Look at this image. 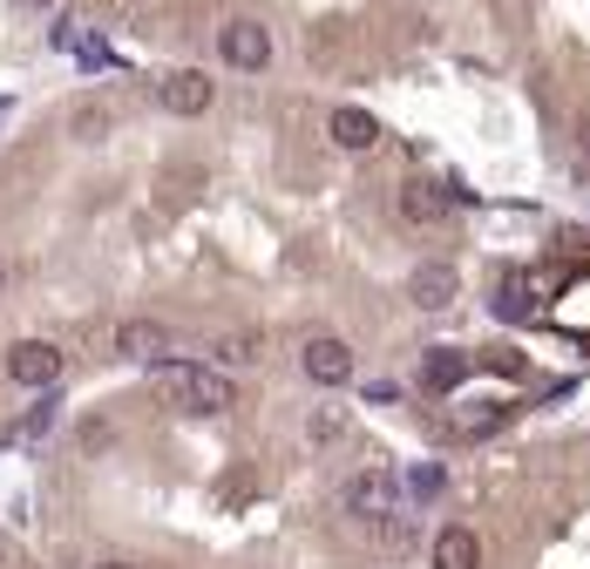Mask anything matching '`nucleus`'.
I'll return each mask as SVG.
<instances>
[{
	"instance_id": "11",
	"label": "nucleus",
	"mask_w": 590,
	"mask_h": 569,
	"mask_svg": "<svg viewBox=\"0 0 590 569\" xmlns=\"http://www.w3.org/2000/svg\"><path fill=\"white\" fill-rule=\"evenodd\" d=\"M326 130H333V143H339V149H353V156L380 143V122H374L367 109H333V122H326Z\"/></svg>"
},
{
	"instance_id": "17",
	"label": "nucleus",
	"mask_w": 590,
	"mask_h": 569,
	"mask_svg": "<svg viewBox=\"0 0 590 569\" xmlns=\"http://www.w3.org/2000/svg\"><path fill=\"white\" fill-rule=\"evenodd\" d=\"M75 130H82V143H96V136L109 130V115H102V109H82V115H75Z\"/></svg>"
},
{
	"instance_id": "13",
	"label": "nucleus",
	"mask_w": 590,
	"mask_h": 569,
	"mask_svg": "<svg viewBox=\"0 0 590 569\" xmlns=\"http://www.w3.org/2000/svg\"><path fill=\"white\" fill-rule=\"evenodd\" d=\"M496 312H502V319H530V312H536L530 284H523V278H502V292H496Z\"/></svg>"
},
{
	"instance_id": "5",
	"label": "nucleus",
	"mask_w": 590,
	"mask_h": 569,
	"mask_svg": "<svg viewBox=\"0 0 590 569\" xmlns=\"http://www.w3.org/2000/svg\"><path fill=\"white\" fill-rule=\"evenodd\" d=\"M218 55H224L231 68H245V75H258V68L271 62V34H265L258 21H231V27L218 34Z\"/></svg>"
},
{
	"instance_id": "15",
	"label": "nucleus",
	"mask_w": 590,
	"mask_h": 569,
	"mask_svg": "<svg viewBox=\"0 0 590 569\" xmlns=\"http://www.w3.org/2000/svg\"><path fill=\"white\" fill-rule=\"evenodd\" d=\"M339 434H346V414H339V406H320V414L305 421V440H312V447H326V440H339Z\"/></svg>"
},
{
	"instance_id": "9",
	"label": "nucleus",
	"mask_w": 590,
	"mask_h": 569,
	"mask_svg": "<svg viewBox=\"0 0 590 569\" xmlns=\"http://www.w3.org/2000/svg\"><path fill=\"white\" fill-rule=\"evenodd\" d=\"M448 203H455L448 183H427V177L401 183V217H408V224H442V217H448Z\"/></svg>"
},
{
	"instance_id": "14",
	"label": "nucleus",
	"mask_w": 590,
	"mask_h": 569,
	"mask_svg": "<svg viewBox=\"0 0 590 569\" xmlns=\"http://www.w3.org/2000/svg\"><path fill=\"white\" fill-rule=\"evenodd\" d=\"M401 495H414V502H435V495H442V468H435V461H421V468H408V481H401Z\"/></svg>"
},
{
	"instance_id": "19",
	"label": "nucleus",
	"mask_w": 590,
	"mask_h": 569,
	"mask_svg": "<svg viewBox=\"0 0 590 569\" xmlns=\"http://www.w3.org/2000/svg\"><path fill=\"white\" fill-rule=\"evenodd\" d=\"M577 143H583V156H590V109L577 115Z\"/></svg>"
},
{
	"instance_id": "7",
	"label": "nucleus",
	"mask_w": 590,
	"mask_h": 569,
	"mask_svg": "<svg viewBox=\"0 0 590 569\" xmlns=\"http://www.w3.org/2000/svg\"><path fill=\"white\" fill-rule=\"evenodd\" d=\"M455 292H461V278H455V265H414V278H408V299L421 305V312H448L455 305Z\"/></svg>"
},
{
	"instance_id": "18",
	"label": "nucleus",
	"mask_w": 590,
	"mask_h": 569,
	"mask_svg": "<svg viewBox=\"0 0 590 569\" xmlns=\"http://www.w3.org/2000/svg\"><path fill=\"white\" fill-rule=\"evenodd\" d=\"M55 421V393H42V400H34V414H27V434H42Z\"/></svg>"
},
{
	"instance_id": "8",
	"label": "nucleus",
	"mask_w": 590,
	"mask_h": 569,
	"mask_svg": "<svg viewBox=\"0 0 590 569\" xmlns=\"http://www.w3.org/2000/svg\"><path fill=\"white\" fill-rule=\"evenodd\" d=\"M115 353H123V359H143V366H156V359L170 353V333H164L156 319H123V325H115Z\"/></svg>"
},
{
	"instance_id": "4",
	"label": "nucleus",
	"mask_w": 590,
	"mask_h": 569,
	"mask_svg": "<svg viewBox=\"0 0 590 569\" xmlns=\"http://www.w3.org/2000/svg\"><path fill=\"white\" fill-rule=\"evenodd\" d=\"M8 373H14L21 387H34V393H48V387L62 380V346H48V339H21V346L8 353Z\"/></svg>"
},
{
	"instance_id": "20",
	"label": "nucleus",
	"mask_w": 590,
	"mask_h": 569,
	"mask_svg": "<svg viewBox=\"0 0 590 569\" xmlns=\"http://www.w3.org/2000/svg\"><path fill=\"white\" fill-rule=\"evenodd\" d=\"M96 569H130V562H96Z\"/></svg>"
},
{
	"instance_id": "21",
	"label": "nucleus",
	"mask_w": 590,
	"mask_h": 569,
	"mask_svg": "<svg viewBox=\"0 0 590 569\" xmlns=\"http://www.w3.org/2000/svg\"><path fill=\"white\" fill-rule=\"evenodd\" d=\"M21 8H42V0H21Z\"/></svg>"
},
{
	"instance_id": "2",
	"label": "nucleus",
	"mask_w": 590,
	"mask_h": 569,
	"mask_svg": "<svg viewBox=\"0 0 590 569\" xmlns=\"http://www.w3.org/2000/svg\"><path fill=\"white\" fill-rule=\"evenodd\" d=\"M339 502H346V515H360V522H387V515H401V481H393L387 468H360L339 488Z\"/></svg>"
},
{
	"instance_id": "3",
	"label": "nucleus",
	"mask_w": 590,
	"mask_h": 569,
	"mask_svg": "<svg viewBox=\"0 0 590 569\" xmlns=\"http://www.w3.org/2000/svg\"><path fill=\"white\" fill-rule=\"evenodd\" d=\"M299 366H305V380H312V387H346V380H353V346L333 339V333H320V339H305Z\"/></svg>"
},
{
	"instance_id": "12",
	"label": "nucleus",
	"mask_w": 590,
	"mask_h": 569,
	"mask_svg": "<svg viewBox=\"0 0 590 569\" xmlns=\"http://www.w3.org/2000/svg\"><path fill=\"white\" fill-rule=\"evenodd\" d=\"M468 380V353H448V346H435L421 359V387H435V393H448V387H461Z\"/></svg>"
},
{
	"instance_id": "1",
	"label": "nucleus",
	"mask_w": 590,
	"mask_h": 569,
	"mask_svg": "<svg viewBox=\"0 0 590 569\" xmlns=\"http://www.w3.org/2000/svg\"><path fill=\"white\" fill-rule=\"evenodd\" d=\"M156 393L183 414H224L231 406V380L218 366H190V359H156Z\"/></svg>"
},
{
	"instance_id": "16",
	"label": "nucleus",
	"mask_w": 590,
	"mask_h": 569,
	"mask_svg": "<svg viewBox=\"0 0 590 569\" xmlns=\"http://www.w3.org/2000/svg\"><path fill=\"white\" fill-rule=\"evenodd\" d=\"M218 359H224V366H252V359H258V333H224V339H218Z\"/></svg>"
},
{
	"instance_id": "22",
	"label": "nucleus",
	"mask_w": 590,
	"mask_h": 569,
	"mask_svg": "<svg viewBox=\"0 0 590 569\" xmlns=\"http://www.w3.org/2000/svg\"><path fill=\"white\" fill-rule=\"evenodd\" d=\"M0 284H8V265H0Z\"/></svg>"
},
{
	"instance_id": "10",
	"label": "nucleus",
	"mask_w": 590,
	"mask_h": 569,
	"mask_svg": "<svg viewBox=\"0 0 590 569\" xmlns=\"http://www.w3.org/2000/svg\"><path fill=\"white\" fill-rule=\"evenodd\" d=\"M435 569H482V543H476V528H442L435 536Z\"/></svg>"
},
{
	"instance_id": "6",
	"label": "nucleus",
	"mask_w": 590,
	"mask_h": 569,
	"mask_svg": "<svg viewBox=\"0 0 590 569\" xmlns=\"http://www.w3.org/2000/svg\"><path fill=\"white\" fill-rule=\"evenodd\" d=\"M156 102H164L170 115H204V109H211V75H204V68H177V75H164Z\"/></svg>"
}]
</instances>
